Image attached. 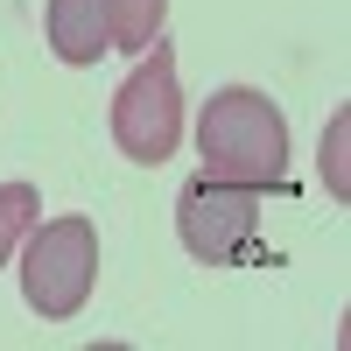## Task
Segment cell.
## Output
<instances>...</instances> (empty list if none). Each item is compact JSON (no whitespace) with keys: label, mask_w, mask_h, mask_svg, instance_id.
Wrapping results in <instances>:
<instances>
[{"label":"cell","mask_w":351,"mask_h":351,"mask_svg":"<svg viewBox=\"0 0 351 351\" xmlns=\"http://www.w3.org/2000/svg\"><path fill=\"white\" fill-rule=\"evenodd\" d=\"M197 155L204 176L218 183H246V190H274L288 176V120L267 92L253 84H225L204 99L197 112Z\"/></svg>","instance_id":"obj_1"},{"label":"cell","mask_w":351,"mask_h":351,"mask_svg":"<svg viewBox=\"0 0 351 351\" xmlns=\"http://www.w3.org/2000/svg\"><path fill=\"white\" fill-rule=\"evenodd\" d=\"M99 288V225L92 218H49L21 239V295L43 324H71Z\"/></svg>","instance_id":"obj_2"},{"label":"cell","mask_w":351,"mask_h":351,"mask_svg":"<svg viewBox=\"0 0 351 351\" xmlns=\"http://www.w3.org/2000/svg\"><path fill=\"white\" fill-rule=\"evenodd\" d=\"M176 232L204 267H246V260H260V190L218 183L197 169L176 197Z\"/></svg>","instance_id":"obj_3"},{"label":"cell","mask_w":351,"mask_h":351,"mask_svg":"<svg viewBox=\"0 0 351 351\" xmlns=\"http://www.w3.org/2000/svg\"><path fill=\"white\" fill-rule=\"evenodd\" d=\"M112 141H120L127 162H169L176 141H183V84H176V56L155 36L141 49V71L112 92Z\"/></svg>","instance_id":"obj_4"},{"label":"cell","mask_w":351,"mask_h":351,"mask_svg":"<svg viewBox=\"0 0 351 351\" xmlns=\"http://www.w3.org/2000/svg\"><path fill=\"white\" fill-rule=\"evenodd\" d=\"M43 28H49L56 64H99V56L112 49L106 0H49V8H43Z\"/></svg>","instance_id":"obj_5"},{"label":"cell","mask_w":351,"mask_h":351,"mask_svg":"<svg viewBox=\"0 0 351 351\" xmlns=\"http://www.w3.org/2000/svg\"><path fill=\"white\" fill-rule=\"evenodd\" d=\"M162 14H169V0H106V28H112V49H148L162 36Z\"/></svg>","instance_id":"obj_6"},{"label":"cell","mask_w":351,"mask_h":351,"mask_svg":"<svg viewBox=\"0 0 351 351\" xmlns=\"http://www.w3.org/2000/svg\"><path fill=\"white\" fill-rule=\"evenodd\" d=\"M43 218V197L36 183H0V267L14 260V246L28 239V225Z\"/></svg>","instance_id":"obj_7"}]
</instances>
